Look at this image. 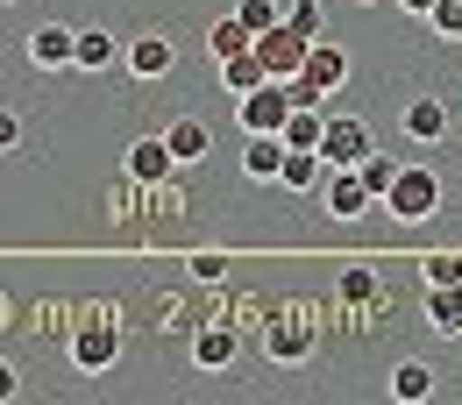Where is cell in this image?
<instances>
[{
	"mask_svg": "<svg viewBox=\"0 0 462 405\" xmlns=\"http://www.w3.org/2000/svg\"><path fill=\"white\" fill-rule=\"evenodd\" d=\"M291 78H263L256 93H235V121H242V135H285L291 121Z\"/></svg>",
	"mask_w": 462,
	"mask_h": 405,
	"instance_id": "obj_1",
	"label": "cell"
},
{
	"mask_svg": "<svg viewBox=\"0 0 462 405\" xmlns=\"http://www.w3.org/2000/svg\"><path fill=\"white\" fill-rule=\"evenodd\" d=\"M342 86H348V58L335 43L313 36V51L299 64V78H291V100H299V107H328V93H342Z\"/></svg>",
	"mask_w": 462,
	"mask_h": 405,
	"instance_id": "obj_2",
	"label": "cell"
},
{
	"mask_svg": "<svg viewBox=\"0 0 462 405\" xmlns=\"http://www.w3.org/2000/svg\"><path fill=\"white\" fill-rule=\"evenodd\" d=\"M384 207L399 214L405 228H420L434 207H441V178L427 171V164H399V178H392V192H384Z\"/></svg>",
	"mask_w": 462,
	"mask_h": 405,
	"instance_id": "obj_3",
	"label": "cell"
},
{
	"mask_svg": "<svg viewBox=\"0 0 462 405\" xmlns=\"http://www.w3.org/2000/svg\"><path fill=\"white\" fill-rule=\"evenodd\" d=\"M313 348H320V327H313V320H306V313H271V320H263V355H271V363H313Z\"/></svg>",
	"mask_w": 462,
	"mask_h": 405,
	"instance_id": "obj_4",
	"label": "cell"
},
{
	"mask_svg": "<svg viewBox=\"0 0 462 405\" xmlns=\"http://www.w3.org/2000/svg\"><path fill=\"white\" fill-rule=\"evenodd\" d=\"M115 363H121V327L115 320H79V327H71V370L100 377V370H115Z\"/></svg>",
	"mask_w": 462,
	"mask_h": 405,
	"instance_id": "obj_5",
	"label": "cell"
},
{
	"mask_svg": "<svg viewBox=\"0 0 462 405\" xmlns=\"http://www.w3.org/2000/svg\"><path fill=\"white\" fill-rule=\"evenodd\" d=\"M370 150H377V135H370L363 121L328 115V135H320V157H328V171H356V164H363Z\"/></svg>",
	"mask_w": 462,
	"mask_h": 405,
	"instance_id": "obj_6",
	"label": "cell"
},
{
	"mask_svg": "<svg viewBox=\"0 0 462 405\" xmlns=\"http://www.w3.org/2000/svg\"><path fill=\"white\" fill-rule=\"evenodd\" d=\"M306 51H313V36H299L291 22H278V29H263V36H256V58L271 64V78H299Z\"/></svg>",
	"mask_w": 462,
	"mask_h": 405,
	"instance_id": "obj_7",
	"label": "cell"
},
{
	"mask_svg": "<svg viewBox=\"0 0 462 405\" xmlns=\"http://www.w3.org/2000/svg\"><path fill=\"white\" fill-rule=\"evenodd\" d=\"M171 171H178V157L164 135H135L128 143V185H164Z\"/></svg>",
	"mask_w": 462,
	"mask_h": 405,
	"instance_id": "obj_8",
	"label": "cell"
},
{
	"mask_svg": "<svg viewBox=\"0 0 462 405\" xmlns=\"http://www.w3.org/2000/svg\"><path fill=\"white\" fill-rule=\"evenodd\" d=\"M71 51H79V29H64V22L29 29V64L36 71H71Z\"/></svg>",
	"mask_w": 462,
	"mask_h": 405,
	"instance_id": "obj_9",
	"label": "cell"
},
{
	"mask_svg": "<svg viewBox=\"0 0 462 405\" xmlns=\"http://www.w3.org/2000/svg\"><path fill=\"white\" fill-rule=\"evenodd\" d=\"M370 207H377V192L363 185V171H335L328 178V214H335V221H363Z\"/></svg>",
	"mask_w": 462,
	"mask_h": 405,
	"instance_id": "obj_10",
	"label": "cell"
},
{
	"mask_svg": "<svg viewBox=\"0 0 462 405\" xmlns=\"http://www.w3.org/2000/svg\"><path fill=\"white\" fill-rule=\"evenodd\" d=\"M399 128L412 135V143H441V135H448V107H441L434 93H412L405 115H399Z\"/></svg>",
	"mask_w": 462,
	"mask_h": 405,
	"instance_id": "obj_11",
	"label": "cell"
},
{
	"mask_svg": "<svg viewBox=\"0 0 462 405\" xmlns=\"http://www.w3.org/2000/svg\"><path fill=\"white\" fill-rule=\"evenodd\" d=\"M235 348H242V335H235L228 320H207V327L192 335V363H199V370H228Z\"/></svg>",
	"mask_w": 462,
	"mask_h": 405,
	"instance_id": "obj_12",
	"label": "cell"
},
{
	"mask_svg": "<svg viewBox=\"0 0 462 405\" xmlns=\"http://www.w3.org/2000/svg\"><path fill=\"white\" fill-rule=\"evenodd\" d=\"M285 135H249V143H242V171L256 178V185H278V171H285Z\"/></svg>",
	"mask_w": 462,
	"mask_h": 405,
	"instance_id": "obj_13",
	"label": "cell"
},
{
	"mask_svg": "<svg viewBox=\"0 0 462 405\" xmlns=\"http://www.w3.org/2000/svg\"><path fill=\"white\" fill-rule=\"evenodd\" d=\"M121 58H128V51H121V36H107V29H79V51H71V71H115Z\"/></svg>",
	"mask_w": 462,
	"mask_h": 405,
	"instance_id": "obj_14",
	"label": "cell"
},
{
	"mask_svg": "<svg viewBox=\"0 0 462 405\" xmlns=\"http://www.w3.org/2000/svg\"><path fill=\"white\" fill-rule=\"evenodd\" d=\"M427 327H434L441 342L462 335V285H427Z\"/></svg>",
	"mask_w": 462,
	"mask_h": 405,
	"instance_id": "obj_15",
	"label": "cell"
},
{
	"mask_svg": "<svg viewBox=\"0 0 462 405\" xmlns=\"http://www.w3.org/2000/svg\"><path fill=\"white\" fill-rule=\"evenodd\" d=\"M164 143H171L178 164H199V157L214 150V128H207V121H192V115H178L171 128H164Z\"/></svg>",
	"mask_w": 462,
	"mask_h": 405,
	"instance_id": "obj_16",
	"label": "cell"
},
{
	"mask_svg": "<svg viewBox=\"0 0 462 405\" xmlns=\"http://www.w3.org/2000/svg\"><path fill=\"white\" fill-rule=\"evenodd\" d=\"M171 64H178V51L164 36H128V71H135V78H164Z\"/></svg>",
	"mask_w": 462,
	"mask_h": 405,
	"instance_id": "obj_17",
	"label": "cell"
},
{
	"mask_svg": "<svg viewBox=\"0 0 462 405\" xmlns=\"http://www.w3.org/2000/svg\"><path fill=\"white\" fill-rule=\"evenodd\" d=\"M263 78H271V64L256 58V43H249V51H235V58H221V86H228V93H256Z\"/></svg>",
	"mask_w": 462,
	"mask_h": 405,
	"instance_id": "obj_18",
	"label": "cell"
},
{
	"mask_svg": "<svg viewBox=\"0 0 462 405\" xmlns=\"http://www.w3.org/2000/svg\"><path fill=\"white\" fill-rule=\"evenodd\" d=\"M328 178V157L320 150H285V171H278V185H291V192H313Z\"/></svg>",
	"mask_w": 462,
	"mask_h": 405,
	"instance_id": "obj_19",
	"label": "cell"
},
{
	"mask_svg": "<svg viewBox=\"0 0 462 405\" xmlns=\"http://www.w3.org/2000/svg\"><path fill=\"white\" fill-rule=\"evenodd\" d=\"M335 291H342V306H377V299H384V285H377V271H370V263H348Z\"/></svg>",
	"mask_w": 462,
	"mask_h": 405,
	"instance_id": "obj_20",
	"label": "cell"
},
{
	"mask_svg": "<svg viewBox=\"0 0 462 405\" xmlns=\"http://www.w3.org/2000/svg\"><path fill=\"white\" fill-rule=\"evenodd\" d=\"M320 135H328V115H320V107H291V121H285L291 150H320Z\"/></svg>",
	"mask_w": 462,
	"mask_h": 405,
	"instance_id": "obj_21",
	"label": "cell"
},
{
	"mask_svg": "<svg viewBox=\"0 0 462 405\" xmlns=\"http://www.w3.org/2000/svg\"><path fill=\"white\" fill-rule=\"evenodd\" d=\"M427 391H434V370H427V363H399V370H392V399L420 405Z\"/></svg>",
	"mask_w": 462,
	"mask_h": 405,
	"instance_id": "obj_22",
	"label": "cell"
},
{
	"mask_svg": "<svg viewBox=\"0 0 462 405\" xmlns=\"http://www.w3.org/2000/svg\"><path fill=\"white\" fill-rule=\"evenodd\" d=\"M207 43H214V58H235V51H249V43H256V36H249V29H242V14H221V22H214V29H207Z\"/></svg>",
	"mask_w": 462,
	"mask_h": 405,
	"instance_id": "obj_23",
	"label": "cell"
},
{
	"mask_svg": "<svg viewBox=\"0 0 462 405\" xmlns=\"http://www.w3.org/2000/svg\"><path fill=\"white\" fill-rule=\"evenodd\" d=\"M235 14H242V29H249V36H263V29H278V22H285V0H235Z\"/></svg>",
	"mask_w": 462,
	"mask_h": 405,
	"instance_id": "obj_24",
	"label": "cell"
},
{
	"mask_svg": "<svg viewBox=\"0 0 462 405\" xmlns=\"http://www.w3.org/2000/svg\"><path fill=\"white\" fill-rule=\"evenodd\" d=\"M356 171H363V185H370V192L384 199V192H392V178H399V157H384V150H370V157H363Z\"/></svg>",
	"mask_w": 462,
	"mask_h": 405,
	"instance_id": "obj_25",
	"label": "cell"
},
{
	"mask_svg": "<svg viewBox=\"0 0 462 405\" xmlns=\"http://www.w3.org/2000/svg\"><path fill=\"white\" fill-rule=\"evenodd\" d=\"M285 22L299 36H320V29H328V7H320V0H285Z\"/></svg>",
	"mask_w": 462,
	"mask_h": 405,
	"instance_id": "obj_26",
	"label": "cell"
},
{
	"mask_svg": "<svg viewBox=\"0 0 462 405\" xmlns=\"http://www.w3.org/2000/svg\"><path fill=\"white\" fill-rule=\"evenodd\" d=\"M192 278H199V285H221V278H228V256H221V249H199V256H192Z\"/></svg>",
	"mask_w": 462,
	"mask_h": 405,
	"instance_id": "obj_27",
	"label": "cell"
},
{
	"mask_svg": "<svg viewBox=\"0 0 462 405\" xmlns=\"http://www.w3.org/2000/svg\"><path fill=\"white\" fill-rule=\"evenodd\" d=\"M427 22H434V29L448 36V43H462V0H441V7L427 14Z\"/></svg>",
	"mask_w": 462,
	"mask_h": 405,
	"instance_id": "obj_28",
	"label": "cell"
},
{
	"mask_svg": "<svg viewBox=\"0 0 462 405\" xmlns=\"http://www.w3.org/2000/svg\"><path fill=\"white\" fill-rule=\"evenodd\" d=\"M427 285H462V256H427Z\"/></svg>",
	"mask_w": 462,
	"mask_h": 405,
	"instance_id": "obj_29",
	"label": "cell"
},
{
	"mask_svg": "<svg viewBox=\"0 0 462 405\" xmlns=\"http://www.w3.org/2000/svg\"><path fill=\"white\" fill-rule=\"evenodd\" d=\"M14 150H22V115L0 107V157H14Z\"/></svg>",
	"mask_w": 462,
	"mask_h": 405,
	"instance_id": "obj_30",
	"label": "cell"
},
{
	"mask_svg": "<svg viewBox=\"0 0 462 405\" xmlns=\"http://www.w3.org/2000/svg\"><path fill=\"white\" fill-rule=\"evenodd\" d=\"M22 399V377H14V363H0V405Z\"/></svg>",
	"mask_w": 462,
	"mask_h": 405,
	"instance_id": "obj_31",
	"label": "cell"
},
{
	"mask_svg": "<svg viewBox=\"0 0 462 405\" xmlns=\"http://www.w3.org/2000/svg\"><path fill=\"white\" fill-rule=\"evenodd\" d=\"M405 14H420V22H427V14H434V7H441V0H399Z\"/></svg>",
	"mask_w": 462,
	"mask_h": 405,
	"instance_id": "obj_32",
	"label": "cell"
},
{
	"mask_svg": "<svg viewBox=\"0 0 462 405\" xmlns=\"http://www.w3.org/2000/svg\"><path fill=\"white\" fill-rule=\"evenodd\" d=\"M356 7H370V0H356Z\"/></svg>",
	"mask_w": 462,
	"mask_h": 405,
	"instance_id": "obj_33",
	"label": "cell"
}]
</instances>
